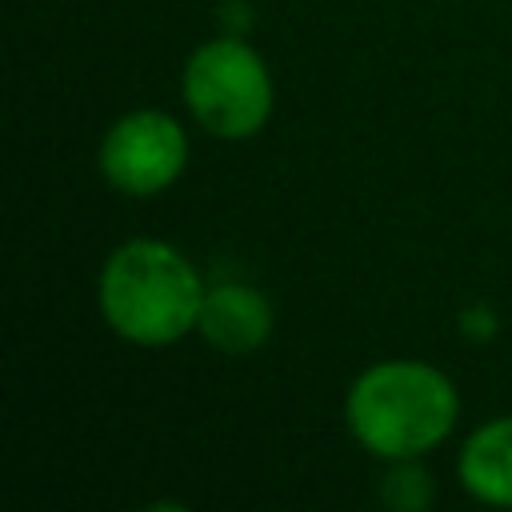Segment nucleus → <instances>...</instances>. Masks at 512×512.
<instances>
[{"mask_svg": "<svg viewBox=\"0 0 512 512\" xmlns=\"http://www.w3.org/2000/svg\"><path fill=\"white\" fill-rule=\"evenodd\" d=\"M340 416L352 444L372 460H424L456 432L460 392L432 360L384 356L348 380Z\"/></svg>", "mask_w": 512, "mask_h": 512, "instance_id": "obj_1", "label": "nucleus"}, {"mask_svg": "<svg viewBox=\"0 0 512 512\" xmlns=\"http://www.w3.org/2000/svg\"><path fill=\"white\" fill-rule=\"evenodd\" d=\"M204 272L184 248L160 236H128L100 260L96 312L132 348H172L196 332Z\"/></svg>", "mask_w": 512, "mask_h": 512, "instance_id": "obj_2", "label": "nucleus"}, {"mask_svg": "<svg viewBox=\"0 0 512 512\" xmlns=\"http://www.w3.org/2000/svg\"><path fill=\"white\" fill-rule=\"evenodd\" d=\"M180 104L204 136L244 144L268 128L276 112V80L248 36L216 32L184 56Z\"/></svg>", "mask_w": 512, "mask_h": 512, "instance_id": "obj_3", "label": "nucleus"}, {"mask_svg": "<svg viewBox=\"0 0 512 512\" xmlns=\"http://www.w3.org/2000/svg\"><path fill=\"white\" fill-rule=\"evenodd\" d=\"M188 160H192L188 128L180 116L164 108L120 112L96 144L100 180L128 200H152L168 192L188 172Z\"/></svg>", "mask_w": 512, "mask_h": 512, "instance_id": "obj_4", "label": "nucleus"}, {"mask_svg": "<svg viewBox=\"0 0 512 512\" xmlns=\"http://www.w3.org/2000/svg\"><path fill=\"white\" fill-rule=\"evenodd\" d=\"M276 332V308L248 280H212L204 288L196 336L220 356H256Z\"/></svg>", "mask_w": 512, "mask_h": 512, "instance_id": "obj_5", "label": "nucleus"}, {"mask_svg": "<svg viewBox=\"0 0 512 512\" xmlns=\"http://www.w3.org/2000/svg\"><path fill=\"white\" fill-rule=\"evenodd\" d=\"M456 484L484 508H512V412L488 416L460 440Z\"/></svg>", "mask_w": 512, "mask_h": 512, "instance_id": "obj_6", "label": "nucleus"}, {"mask_svg": "<svg viewBox=\"0 0 512 512\" xmlns=\"http://www.w3.org/2000/svg\"><path fill=\"white\" fill-rule=\"evenodd\" d=\"M376 500L392 512H428L436 500V476L424 460H388L376 480Z\"/></svg>", "mask_w": 512, "mask_h": 512, "instance_id": "obj_7", "label": "nucleus"}, {"mask_svg": "<svg viewBox=\"0 0 512 512\" xmlns=\"http://www.w3.org/2000/svg\"><path fill=\"white\" fill-rule=\"evenodd\" d=\"M456 332L468 344H492L500 336V312L488 300H472V304H464L456 312Z\"/></svg>", "mask_w": 512, "mask_h": 512, "instance_id": "obj_8", "label": "nucleus"}, {"mask_svg": "<svg viewBox=\"0 0 512 512\" xmlns=\"http://www.w3.org/2000/svg\"><path fill=\"white\" fill-rule=\"evenodd\" d=\"M216 20H220V32L244 36V32L256 24V12L248 8V0H224V4L216 8Z\"/></svg>", "mask_w": 512, "mask_h": 512, "instance_id": "obj_9", "label": "nucleus"}]
</instances>
